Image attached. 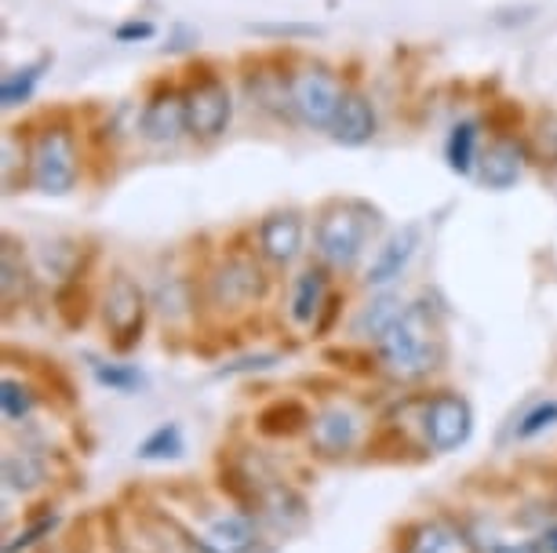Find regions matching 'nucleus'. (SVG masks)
Segmentation results:
<instances>
[{
  "label": "nucleus",
  "instance_id": "obj_1",
  "mask_svg": "<svg viewBox=\"0 0 557 553\" xmlns=\"http://www.w3.org/2000/svg\"><path fill=\"white\" fill-rule=\"evenodd\" d=\"M383 372L397 382H416L445 361V328L430 302H412L397 325L375 342Z\"/></svg>",
  "mask_w": 557,
  "mask_h": 553
},
{
  "label": "nucleus",
  "instance_id": "obj_2",
  "mask_svg": "<svg viewBox=\"0 0 557 553\" xmlns=\"http://www.w3.org/2000/svg\"><path fill=\"white\" fill-rule=\"evenodd\" d=\"M380 223H383L380 208L357 201V197L324 204L318 215V229H313L321 263L332 269H354L368 252V241L375 237Z\"/></svg>",
  "mask_w": 557,
  "mask_h": 553
},
{
  "label": "nucleus",
  "instance_id": "obj_3",
  "mask_svg": "<svg viewBox=\"0 0 557 553\" xmlns=\"http://www.w3.org/2000/svg\"><path fill=\"white\" fill-rule=\"evenodd\" d=\"M77 175H81L77 139H73L70 128L51 124V128L37 135L34 150H29V183H34L40 193L62 197L77 186Z\"/></svg>",
  "mask_w": 557,
  "mask_h": 553
},
{
  "label": "nucleus",
  "instance_id": "obj_4",
  "mask_svg": "<svg viewBox=\"0 0 557 553\" xmlns=\"http://www.w3.org/2000/svg\"><path fill=\"white\" fill-rule=\"evenodd\" d=\"M288 91H292V117L302 121L307 128H329L346 88L324 62H310V66H302L288 77Z\"/></svg>",
  "mask_w": 557,
  "mask_h": 553
},
{
  "label": "nucleus",
  "instance_id": "obj_5",
  "mask_svg": "<svg viewBox=\"0 0 557 553\" xmlns=\"http://www.w3.org/2000/svg\"><path fill=\"white\" fill-rule=\"evenodd\" d=\"M186 96V135L201 142H212L226 135L230 117H234V99H230L226 80L212 70H201V77L190 80Z\"/></svg>",
  "mask_w": 557,
  "mask_h": 553
},
{
  "label": "nucleus",
  "instance_id": "obj_6",
  "mask_svg": "<svg viewBox=\"0 0 557 553\" xmlns=\"http://www.w3.org/2000/svg\"><path fill=\"white\" fill-rule=\"evenodd\" d=\"M423 437L434 452H456L474 433V409L459 393L441 390L423 404Z\"/></svg>",
  "mask_w": 557,
  "mask_h": 553
},
{
  "label": "nucleus",
  "instance_id": "obj_7",
  "mask_svg": "<svg viewBox=\"0 0 557 553\" xmlns=\"http://www.w3.org/2000/svg\"><path fill=\"white\" fill-rule=\"evenodd\" d=\"M102 321H107V328L113 336V347L121 353L132 350L135 342L143 339V328H146V291L135 285L132 277L117 274L110 280L107 299H102Z\"/></svg>",
  "mask_w": 557,
  "mask_h": 553
},
{
  "label": "nucleus",
  "instance_id": "obj_8",
  "mask_svg": "<svg viewBox=\"0 0 557 553\" xmlns=\"http://www.w3.org/2000/svg\"><path fill=\"white\" fill-rule=\"evenodd\" d=\"M267 296V274L256 259L234 255L223 266H215L212 280H208V299L219 310H245L251 302Z\"/></svg>",
  "mask_w": 557,
  "mask_h": 553
},
{
  "label": "nucleus",
  "instance_id": "obj_9",
  "mask_svg": "<svg viewBox=\"0 0 557 553\" xmlns=\"http://www.w3.org/2000/svg\"><path fill=\"white\" fill-rule=\"evenodd\" d=\"M139 128L150 142L168 146L175 142L178 135H186V96L175 88H157L150 102L143 106Z\"/></svg>",
  "mask_w": 557,
  "mask_h": 553
},
{
  "label": "nucleus",
  "instance_id": "obj_10",
  "mask_svg": "<svg viewBox=\"0 0 557 553\" xmlns=\"http://www.w3.org/2000/svg\"><path fill=\"white\" fill-rule=\"evenodd\" d=\"M259 252L273 266L296 263L302 252V215L285 208V212H270L259 223Z\"/></svg>",
  "mask_w": 557,
  "mask_h": 553
},
{
  "label": "nucleus",
  "instance_id": "obj_11",
  "mask_svg": "<svg viewBox=\"0 0 557 553\" xmlns=\"http://www.w3.org/2000/svg\"><path fill=\"white\" fill-rule=\"evenodd\" d=\"M375 128H380V117H375V106L364 91H343L339 110L329 124V135L339 146H364L375 139Z\"/></svg>",
  "mask_w": 557,
  "mask_h": 553
},
{
  "label": "nucleus",
  "instance_id": "obj_12",
  "mask_svg": "<svg viewBox=\"0 0 557 553\" xmlns=\"http://www.w3.org/2000/svg\"><path fill=\"white\" fill-rule=\"evenodd\" d=\"M361 437V415L354 409H324L321 415L310 419V444L318 448L321 455H346Z\"/></svg>",
  "mask_w": 557,
  "mask_h": 553
},
{
  "label": "nucleus",
  "instance_id": "obj_13",
  "mask_svg": "<svg viewBox=\"0 0 557 553\" xmlns=\"http://www.w3.org/2000/svg\"><path fill=\"white\" fill-rule=\"evenodd\" d=\"M419 252V226H405L386 241L380 252H375L372 266H368V277L364 285L368 288H391L394 280H401V274L408 269V263L416 259Z\"/></svg>",
  "mask_w": 557,
  "mask_h": 553
},
{
  "label": "nucleus",
  "instance_id": "obj_14",
  "mask_svg": "<svg viewBox=\"0 0 557 553\" xmlns=\"http://www.w3.org/2000/svg\"><path fill=\"white\" fill-rule=\"evenodd\" d=\"M524 175V150L513 139H496L478 156V179L488 190H510Z\"/></svg>",
  "mask_w": 557,
  "mask_h": 553
},
{
  "label": "nucleus",
  "instance_id": "obj_15",
  "mask_svg": "<svg viewBox=\"0 0 557 553\" xmlns=\"http://www.w3.org/2000/svg\"><path fill=\"white\" fill-rule=\"evenodd\" d=\"M470 539L467 531L456 528L451 520H419L405 531V553H467Z\"/></svg>",
  "mask_w": 557,
  "mask_h": 553
},
{
  "label": "nucleus",
  "instance_id": "obj_16",
  "mask_svg": "<svg viewBox=\"0 0 557 553\" xmlns=\"http://www.w3.org/2000/svg\"><path fill=\"white\" fill-rule=\"evenodd\" d=\"M329 277H324V269H302L296 277V285H292V299H288V317L292 325L299 328H310L318 325V313L329 306Z\"/></svg>",
  "mask_w": 557,
  "mask_h": 553
},
{
  "label": "nucleus",
  "instance_id": "obj_17",
  "mask_svg": "<svg viewBox=\"0 0 557 553\" xmlns=\"http://www.w3.org/2000/svg\"><path fill=\"white\" fill-rule=\"evenodd\" d=\"M401 313H405L401 299L391 296V291H383V296L368 299L364 306H361V313L354 317V336L380 342L386 331L397 325V317H401Z\"/></svg>",
  "mask_w": 557,
  "mask_h": 553
},
{
  "label": "nucleus",
  "instance_id": "obj_18",
  "mask_svg": "<svg viewBox=\"0 0 557 553\" xmlns=\"http://www.w3.org/2000/svg\"><path fill=\"white\" fill-rule=\"evenodd\" d=\"M48 466L45 458L34 452H8L4 455V481L12 492H34V488L45 485Z\"/></svg>",
  "mask_w": 557,
  "mask_h": 553
},
{
  "label": "nucleus",
  "instance_id": "obj_19",
  "mask_svg": "<svg viewBox=\"0 0 557 553\" xmlns=\"http://www.w3.org/2000/svg\"><path fill=\"white\" fill-rule=\"evenodd\" d=\"M48 62H51V59H37V62H29V66H23V70H12V73H8L4 85H0V106H4V110H15V106H23V102L34 99V91H37V85H40V77H45Z\"/></svg>",
  "mask_w": 557,
  "mask_h": 553
},
{
  "label": "nucleus",
  "instance_id": "obj_20",
  "mask_svg": "<svg viewBox=\"0 0 557 553\" xmlns=\"http://www.w3.org/2000/svg\"><path fill=\"white\" fill-rule=\"evenodd\" d=\"M478 121H459L456 128L448 135V146H445V156H448V168L459 172V175H470L478 164Z\"/></svg>",
  "mask_w": 557,
  "mask_h": 553
},
{
  "label": "nucleus",
  "instance_id": "obj_21",
  "mask_svg": "<svg viewBox=\"0 0 557 553\" xmlns=\"http://www.w3.org/2000/svg\"><path fill=\"white\" fill-rule=\"evenodd\" d=\"M0 269H4V280H0V288H4V306L12 310L15 302H23L26 291H29L26 255H23V248L12 241V237L4 241V263H0Z\"/></svg>",
  "mask_w": 557,
  "mask_h": 553
},
{
  "label": "nucleus",
  "instance_id": "obj_22",
  "mask_svg": "<svg viewBox=\"0 0 557 553\" xmlns=\"http://www.w3.org/2000/svg\"><path fill=\"white\" fill-rule=\"evenodd\" d=\"M248 96L256 106L285 117L292 113V91H288V77H273V73H256V80H248Z\"/></svg>",
  "mask_w": 557,
  "mask_h": 553
},
{
  "label": "nucleus",
  "instance_id": "obj_23",
  "mask_svg": "<svg viewBox=\"0 0 557 553\" xmlns=\"http://www.w3.org/2000/svg\"><path fill=\"white\" fill-rule=\"evenodd\" d=\"M0 409H4V415L12 423H23V419L34 415L37 398H34V390L23 386L18 379H4V382H0Z\"/></svg>",
  "mask_w": 557,
  "mask_h": 553
},
{
  "label": "nucleus",
  "instance_id": "obj_24",
  "mask_svg": "<svg viewBox=\"0 0 557 553\" xmlns=\"http://www.w3.org/2000/svg\"><path fill=\"white\" fill-rule=\"evenodd\" d=\"M183 455V430L175 423H164L139 444V458H178Z\"/></svg>",
  "mask_w": 557,
  "mask_h": 553
},
{
  "label": "nucleus",
  "instance_id": "obj_25",
  "mask_svg": "<svg viewBox=\"0 0 557 553\" xmlns=\"http://www.w3.org/2000/svg\"><path fill=\"white\" fill-rule=\"evenodd\" d=\"M91 372H96V379L102 386H110V390H121L128 393L135 386H143V375L135 368H121V364H102V361H91Z\"/></svg>",
  "mask_w": 557,
  "mask_h": 553
},
{
  "label": "nucleus",
  "instance_id": "obj_26",
  "mask_svg": "<svg viewBox=\"0 0 557 553\" xmlns=\"http://www.w3.org/2000/svg\"><path fill=\"white\" fill-rule=\"evenodd\" d=\"M550 426H557V401H543V404H535V409L521 419L518 437H521V441H529V437L550 430Z\"/></svg>",
  "mask_w": 557,
  "mask_h": 553
},
{
  "label": "nucleus",
  "instance_id": "obj_27",
  "mask_svg": "<svg viewBox=\"0 0 557 553\" xmlns=\"http://www.w3.org/2000/svg\"><path fill=\"white\" fill-rule=\"evenodd\" d=\"M26 161H29V153L23 150V153H18V135L15 131H8L4 135V186H8V193H15V168H18V164H23V168H26Z\"/></svg>",
  "mask_w": 557,
  "mask_h": 553
},
{
  "label": "nucleus",
  "instance_id": "obj_28",
  "mask_svg": "<svg viewBox=\"0 0 557 553\" xmlns=\"http://www.w3.org/2000/svg\"><path fill=\"white\" fill-rule=\"evenodd\" d=\"M518 124H521V106H513V102H496V106L488 110V128L518 131Z\"/></svg>",
  "mask_w": 557,
  "mask_h": 553
},
{
  "label": "nucleus",
  "instance_id": "obj_29",
  "mask_svg": "<svg viewBox=\"0 0 557 553\" xmlns=\"http://www.w3.org/2000/svg\"><path fill=\"white\" fill-rule=\"evenodd\" d=\"M51 528H55V517L37 520V525H29L26 531H18V536H15V539L4 546V553H23V550H29V546H34V542H37L40 536H48Z\"/></svg>",
  "mask_w": 557,
  "mask_h": 553
},
{
  "label": "nucleus",
  "instance_id": "obj_30",
  "mask_svg": "<svg viewBox=\"0 0 557 553\" xmlns=\"http://www.w3.org/2000/svg\"><path fill=\"white\" fill-rule=\"evenodd\" d=\"M481 553H543L540 539H492Z\"/></svg>",
  "mask_w": 557,
  "mask_h": 553
},
{
  "label": "nucleus",
  "instance_id": "obj_31",
  "mask_svg": "<svg viewBox=\"0 0 557 553\" xmlns=\"http://www.w3.org/2000/svg\"><path fill=\"white\" fill-rule=\"evenodd\" d=\"M157 34V26L153 23H139V18H132V23H121L117 29H113V37L121 40V45H135V40H150Z\"/></svg>",
  "mask_w": 557,
  "mask_h": 553
},
{
  "label": "nucleus",
  "instance_id": "obj_32",
  "mask_svg": "<svg viewBox=\"0 0 557 553\" xmlns=\"http://www.w3.org/2000/svg\"><path fill=\"white\" fill-rule=\"evenodd\" d=\"M277 361V357H248V361H237V364H226V375H234V372H251V368H270V364Z\"/></svg>",
  "mask_w": 557,
  "mask_h": 553
},
{
  "label": "nucleus",
  "instance_id": "obj_33",
  "mask_svg": "<svg viewBox=\"0 0 557 553\" xmlns=\"http://www.w3.org/2000/svg\"><path fill=\"white\" fill-rule=\"evenodd\" d=\"M540 546H543V553H557V520L540 531Z\"/></svg>",
  "mask_w": 557,
  "mask_h": 553
}]
</instances>
